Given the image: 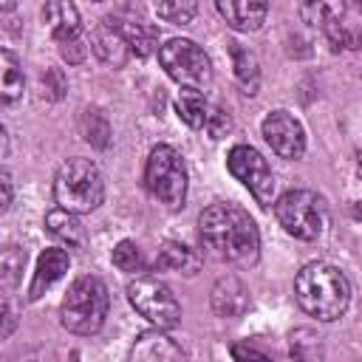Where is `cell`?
<instances>
[{"label":"cell","instance_id":"6da1fadb","mask_svg":"<svg viewBox=\"0 0 362 362\" xmlns=\"http://www.w3.org/2000/svg\"><path fill=\"white\" fill-rule=\"evenodd\" d=\"M198 238L209 257L232 266H255L260 257V232L249 212L235 204H212L198 218Z\"/></svg>","mask_w":362,"mask_h":362},{"label":"cell","instance_id":"7a4b0ae2","mask_svg":"<svg viewBox=\"0 0 362 362\" xmlns=\"http://www.w3.org/2000/svg\"><path fill=\"white\" fill-rule=\"evenodd\" d=\"M294 294L305 314H311L322 322H331L345 314V308L351 303V283H348L345 272H339L337 266H331L325 260H317L297 272Z\"/></svg>","mask_w":362,"mask_h":362},{"label":"cell","instance_id":"3957f363","mask_svg":"<svg viewBox=\"0 0 362 362\" xmlns=\"http://www.w3.org/2000/svg\"><path fill=\"white\" fill-rule=\"evenodd\" d=\"M107 305H110L107 286L99 277H93V274H82V277H76L68 286V291L62 297L59 322L71 334L90 337V334H96L105 325Z\"/></svg>","mask_w":362,"mask_h":362},{"label":"cell","instance_id":"277c9868","mask_svg":"<svg viewBox=\"0 0 362 362\" xmlns=\"http://www.w3.org/2000/svg\"><path fill=\"white\" fill-rule=\"evenodd\" d=\"M105 198V178L99 167L88 158H68L54 175V201L57 206L85 215L93 212Z\"/></svg>","mask_w":362,"mask_h":362},{"label":"cell","instance_id":"5b68a950","mask_svg":"<svg viewBox=\"0 0 362 362\" xmlns=\"http://www.w3.org/2000/svg\"><path fill=\"white\" fill-rule=\"evenodd\" d=\"M144 187L167 209L184 206V198H187V167H184L181 156L170 144H158V147L150 150L147 164H144Z\"/></svg>","mask_w":362,"mask_h":362},{"label":"cell","instance_id":"8992f818","mask_svg":"<svg viewBox=\"0 0 362 362\" xmlns=\"http://www.w3.org/2000/svg\"><path fill=\"white\" fill-rule=\"evenodd\" d=\"M277 223L297 240H317L325 226V201L311 189H288L274 201Z\"/></svg>","mask_w":362,"mask_h":362},{"label":"cell","instance_id":"52a82bcc","mask_svg":"<svg viewBox=\"0 0 362 362\" xmlns=\"http://www.w3.org/2000/svg\"><path fill=\"white\" fill-rule=\"evenodd\" d=\"M158 62L167 71V76L181 88L204 90L212 82V62L206 51L192 40H184V37L167 40L158 48Z\"/></svg>","mask_w":362,"mask_h":362},{"label":"cell","instance_id":"ba28073f","mask_svg":"<svg viewBox=\"0 0 362 362\" xmlns=\"http://www.w3.org/2000/svg\"><path fill=\"white\" fill-rule=\"evenodd\" d=\"M127 300L156 328L167 331V328H175L181 320V305H178L175 294L170 291L167 283H161L153 274H136L127 283Z\"/></svg>","mask_w":362,"mask_h":362},{"label":"cell","instance_id":"9c48e42d","mask_svg":"<svg viewBox=\"0 0 362 362\" xmlns=\"http://www.w3.org/2000/svg\"><path fill=\"white\" fill-rule=\"evenodd\" d=\"M226 167L255 195V201L260 206L274 204V175H272L266 158L252 144H235L226 156Z\"/></svg>","mask_w":362,"mask_h":362},{"label":"cell","instance_id":"30bf717a","mask_svg":"<svg viewBox=\"0 0 362 362\" xmlns=\"http://www.w3.org/2000/svg\"><path fill=\"white\" fill-rule=\"evenodd\" d=\"M260 130H263V139L269 141V147L280 158H288V161L303 158V153H305V130H303L300 119H294L288 110H272L263 119Z\"/></svg>","mask_w":362,"mask_h":362},{"label":"cell","instance_id":"8fae6325","mask_svg":"<svg viewBox=\"0 0 362 362\" xmlns=\"http://www.w3.org/2000/svg\"><path fill=\"white\" fill-rule=\"evenodd\" d=\"M42 23L48 25L57 45L82 40V20L71 0H48L42 6Z\"/></svg>","mask_w":362,"mask_h":362},{"label":"cell","instance_id":"7c38bea8","mask_svg":"<svg viewBox=\"0 0 362 362\" xmlns=\"http://www.w3.org/2000/svg\"><path fill=\"white\" fill-rule=\"evenodd\" d=\"M90 51L99 57V62H105L110 68H122L130 59L127 40H124V34L119 31V25L113 20H102L90 31Z\"/></svg>","mask_w":362,"mask_h":362},{"label":"cell","instance_id":"4fadbf2b","mask_svg":"<svg viewBox=\"0 0 362 362\" xmlns=\"http://www.w3.org/2000/svg\"><path fill=\"white\" fill-rule=\"evenodd\" d=\"M215 8L235 31H257L269 14V0H215Z\"/></svg>","mask_w":362,"mask_h":362},{"label":"cell","instance_id":"5bb4252c","mask_svg":"<svg viewBox=\"0 0 362 362\" xmlns=\"http://www.w3.org/2000/svg\"><path fill=\"white\" fill-rule=\"evenodd\" d=\"M71 260H68V252L65 249H45L40 257H37V266H34V277H31V286H28V300H40L65 272H68Z\"/></svg>","mask_w":362,"mask_h":362},{"label":"cell","instance_id":"9a60e30c","mask_svg":"<svg viewBox=\"0 0 362 362\" xmlns=\"http://www.w3.org/2000/svg\"><path fill=\"white\" fill-rule=\"evenodd\" d=\"M130 356L144 362H173V359H184V348L175 345V339H170L164 328L153 325V331L139 334V339L130 348Z\"/></svg>","mask_w":362,"mask_h":362},{"label":"cell","instance_id":"2e32d148","mask_svg":"<svg viewBox=\"0 0 362 362\" xmlns=\"http://www.w3.org/2000/svg\"><path fill=\"white\" fill-rule=\"evenodd\" d=\"M212 311L218 317H240L246 308H249V288L235 277V274H226L221 277L215 286H212Z\"/></svg>","mask_w":362,"mask_h":362},{"label":"cell","instance_id":"e0dca14e","mask_svg":"<svg viewBox=\"0 0 362 362\" xmlns=\"http://www.w3.org/2000/svg\"><path fill=\"white\" fill-rule=\"evenodd\" d=\"M23 90H25V76L20 59L8 48H0V110L14 107L23 99Z\"/></svg>","mask_w":362,"mask_h":362},{"label":"cell","instance_id":"ac0fdd59","mask_svg":"<svg viewBox=\"0 0 362 362\" xmlns=\"http://www.w3.org/2000/svg\"><path fill=\"white\" fill-rule=\"evenodd\" d=\"M127 40L130 57H150L158 48V28L147 20H113Z\"/></svg>","mask_w":362,"mask_h":362},{"label":"cell","instance_id":"d6986e66","mask_svg":"<svg viewBox=\"0 0 362 362\" xmlns=\"http://www.w3.org/2000/svg\"><path fill=\"white\" fill-rule=\"evenodd\" d=\"M156 272H181V274H195L198 272V255L178 243V240H164L158 255H156Z\"/></svg>","mask_w":362,"mask_h":362},{"label":"cell","instance_id":"ffe728a7","mask_svg":"<svg viewBox=\"0 0 362 362\" xmlns=\"http://www.w3.org/2000/svg\"><path fill=\"white\" fill-rule=\"evenodd\" d=\"M45 229L51 238H57L59 243L65 246H82L85 243V232H82V223L76 221L74 212L57 206L51 212H45Z\"/></svg>","mask_w":362,"mask_h":362},{"label":"cell","instance_id":"44dd1931","mask_svg":"<svg viewBox=\"0 0 362 362\" xmlns=\"http://www.w3.org/2000/svg\"><path fill=\"white\" fill-rule=\"evenodd\" d=\"M175 113L178 119L192 127V130H201L206 124V116H209V102L201 90H192V88H184L178 96H175Z\"/></svg>","mask_w":362,"mask_h":362},{"label":"cell","instance_id":"7402d4cb","mask_svg":"<svg viewBox=\"0 0 362 362\" xmlns=\"http://www.w3.org/2000/svg\"><path fill=\"white\" fill-rule=\"evenodd\" d=\"M297 11L300 17L314 25V28H325L337 20H342L345 14V0H297Z\"/></svg>","mask_w":362,"mask_h":362},{"label":"cell","instance_id":"603a6c76","mask_svg":"<svg viewBox=\"0 0 362 362\" xmlns=\"http://www.w3.org/2000/svg\"><path fill=\"white\" fill-rule=\"evenodd\" d=\"M229 54H232V68H235V79L243 88V93H257L260 85V68H257V57L252 51H246L240 42H229Z\"/></svg>","mask_w":362,"mask_h":362},{"label":"cell","instance_id":"cb8c5ba5","mask_svg":"<svg viewBox=\"0 0 362 362\" xmlns=\"http://www.w3.org/2000/svg\"><path fill=\"white\" fill-rule=\"evenodd\" d=\"M79 133L96 150H105L110 144V122H107V116L99 107H85L82 110V116H79Z\"/></svg>","mask_w":362,"mask_h":362},{"label":"cell","instance_id":"d4e9b609","mask_svg":"<svg viewBox=\"0 0 362 362\" xmlns=\"http://www.w3.org/2000/svg\"><path fill=\"white\" fill-rule=\"evenodd\" d=\"M23 269H25V249L3 246L0 249V291H14L20 286Z\"/></svg>","mask_w":362,"mask_h":362},{"label":"cell","instance_id":"484cf974","mask_svg":"<svg viewBox=\"0 0 362 362\" xmlns=\"http://www.w3.org/2000/svg\"><path fill=\"white\" fill-rule=\"evenodd\" d=\"M156 11L164 23L187 25L198 11V0H156Z\"/></svg>","mask_w":362,"mask_h":362},{"label":"cell","instance_id":"4316f807","mask_svg":"<svg viewBox=\"0 0 362 362\" xmlns=\"http://www.w3.org/2000/svg\"><path fill=\"white\" fill-rule=\"evenodd\" d=\"M113 266L119 272H127V274H141L144 272V255L133 240H119L113 249Z\"/></svg>","mask_w":362,"mask_h":362},{"label":"cell","instance_id":"83f0119b","mask_svg":"<svg viewBox=\"0 0 362 362\" xmlns=\"http://www.w3.org/2000/svg\"><path fill=\"white\" fill-rule=\"evenodd\" d=\"M204 127H206V133L212 139H223L232 130V119H229V113L223 107H209V116H206V124Z\"/></svg>","mask_w":362,"mask_h":362},{"label":"cell","instance_id":"f1b7e54d","mask_svg":"<svg viewBox=\"0 0 362 362\" xmlns=\"http://www.w3.org/2000/svg\"><path fill=\"white\" fill-rule=\"evenodd\" d=\"M17 325V308L11 303V291H0V339H6Z\"/></svg>","mask_w":362,"mask_h":362},{"label":"cell","instance_id":"f546056e","mask_svg":"<svg viewBox=\"0 0 362 362\" xmlns=\"http://www.w3.org/2000/svg\"><path fill=\"white\" fill-rule=\"evenodd\" d=\"M42 88H45V93L51 99H62V93L68 90V82H65V76H62L59 68H48L42 74Z\"/></svg>","mask_w":362,"mask_h":362},{"label":"cell","instance_id":"4dcf8cb0","mask_svg":"<svg viewBox=\"0 0 362 362\" xmlns=\"http://www.w3.org/2000/svg\"><path fill=\"white\" fill-rule=\"evenodd\" d=\"M11 195H14V187H11V178L6 173H0V212L8 209L11 204Z\"/></svg>","mask_w":362,"mask_h":362},{"label":"cell","instance_id":"1f68e13d","mask_svg":"<svg viewBox=\"0 0 362 362\" xmlns=\"http://www.w3.org/2000/svg\"><path fill=\"white\" fill-rule=\"evenodd\" d=\"M232 356H235V359H246V356L263 359L266 354H263V351H255V348H246V345H235V348H232Z\"/></svg>","mask_w":362,"mask_h":362},{"label":"cell","instance_id":"d6a6232c","mask_svg":"<svg viewBox=\"0 0 362 362\" xmlns=\"http://www.w3.org/2000/svg\"><path fill=\"white\" fill-rule=\"evenodd\" d=\"M6 150H8V139H6V130H3V124H0V158L6 156Z\"/></svg>","mask_w":362,"mask_h":362},{"label":"cell","instance_id":"836d02e7","mask_svg":"<svg viewBox=\"0 0 362 362\" xmlns=\"http://www.w3.org/2000/svg\"><path fill=\"white\" fill-rule=\"evenodd\" d=\"M17 6V0H0V14H6V11H11Z\"/></svg>","mask_w":362,"mask_h":362}]
</instances>
